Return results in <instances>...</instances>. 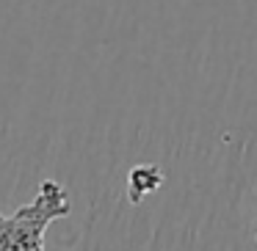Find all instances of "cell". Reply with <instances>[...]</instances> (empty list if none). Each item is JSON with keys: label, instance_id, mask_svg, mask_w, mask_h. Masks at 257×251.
Listing matches in <instances>:
<instances>
[{"label": "cell", "instance_id": "obj_1", "mask_svg": "<svg viewBox=\"0 0 257 251\" xmlns=\"http://www.w3.org/2000/svg\"><path fill=\"white\" fill-rule=\"evenodd\" d=\"M69 193L56 179H45L36 196L14 210L12 215L0 212V251H45V234L50 223L69 215Z\"/></svg>", "mask_w": 257, "mask_h": 251}, {"label": "cell", "instance_id": "obj_2", "mask_svg": "<svg viewBox=\"0 0 257 251\" xmlns=\"http://www.w3.org/2000/svg\"><path fill=\"white\" fill-rule=\"evenodd\" d=\"M254 237H257V234H254Z\"/></svg>", "mask_w": 257, "mask_h": 251}]
</instances>
